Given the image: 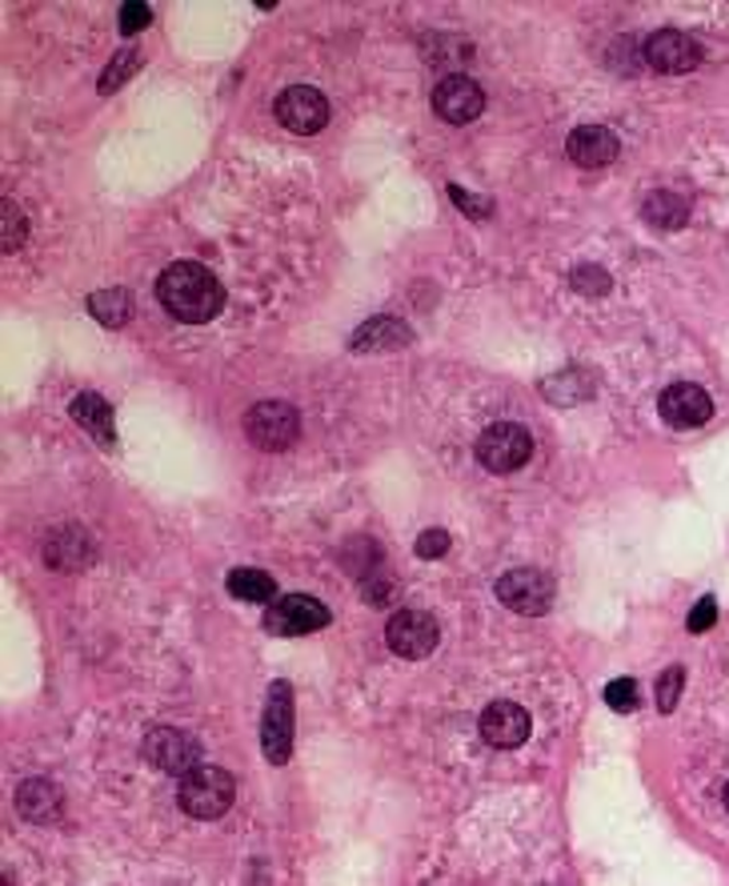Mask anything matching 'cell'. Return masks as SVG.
<instances>
[{"label": "cell", "mask_w": 729, "mask_h": 886, "mask_svg": "<svg viewBox=\"0 0 729 886\" xmlns=\"http://www.w3.org/2000/svg\"><path fill=\"white\" fill-rule=\"evenodd\" d=\"M157 297L176 321H189V326H205L225 309V285L201 261H176L164 269L157 281Z\"/></svg>", "instance_id": "cell-1"}, {"label": "cell", "mask_w": 729, "mask_h": 886, "mask_svg": "<svg viewBox=\"0 0 729 886\" xmlns=\"http://www.w3.org/2000/svg\"><path fill=\"white\" fill-rule=\"evenodd\" d=\"M232 794H237V782L232 774H225L220 766H197L193 774L181 779V791H176V803L189 818H220L232 806Z\"/></svg>", "instance_id": "cell-2"}, {"label": "cell", "mask_w": 729, "mask_h": 886, "mask_svg": "<svg viewBox=\"0 0 729 886\" xmlns=\"http://www.w3.org/2000/svg\"><path fill=\"white\" fill-rule=\"evenodd\" d=\"M244 438L265 450V454H277V450H289L297 438H301V413L289 406V401H257L249 413H244Z\"/></svg>", "instance_id": "cell-3"}, {"label": "cell", "mask_w": 729, "mask_h": 886, "mask_svg": "<svg viewBox=\"0 0 729 886\" xmlns=\"http://www.w3.org/2000/svg\"><path fill=\"white\" fill-rule=\"evenodd\" d=\"M533 454V433L517 421H498L477 438V462L489 474H513L529 462Z\"/></svg>", "instance_id": "cell-4"}, {"label": "cell", "mask_w": 729, "mask_h": 886, "mask_svg": "<svg viewBox=\"0 0 729 886\" xmlns=\"http://www.w3.org/2000/svg\"><path fill=\"white\" fill-rule=\"evenodd\" d=\"M140 754L157 770L181 774V779L201 766V742L189 730H176V726H152L145 742H140Z\"/></svg>", "instance_id": "cell-5"}, {"label": "cell", "mask_w": 729, "mask_h": 886, "mask_svg": "<svg viewBox=\"0 0 729 886\" xmlns=\"http://www.w3.org/2000/svg\"><path fill=\"white\" fill-rule=\"evenodd\" d=\"M385 641H389V650L397 658L417 662V658H429V654L437 650L441 626L425 610H397L394 618H389V626H385Z\"/></svg>", "instance_id": "cell-6"}, {"label": "cell", "mask_w": 729, "mask_h": 886, "mask_svg": "<svg viewBox=\"0 0 729 886\" xmlns=\"http://www.w3.org/2000/svg\"><path fill=\"white\" fill-rule=\"evenodd\" d=\"M429 105H433V113H437L445 125H469V121L481 117L486 93H481V84H477L474 77L449 72V77H441V81L433 84Z\"/></svg>", "instance_id": "cell-7"}, {"label": "cell", "mask_w": 729, "mask_h": 886, "mask_svg": "<svg viewBox=\"0 0 729 886\" xmlns=\"http://www.w3.org/2000/svg\"><path fill=\"white\" fill-rule=\"evenodd\" d=\"M493 594L501 598V606H510L513 614H529V618L554 606V582H549L542 570H533V566L501 573L498 586H493Z\"/></svg>", "instance_id": "cell-8"}, {"label": "cell", "mask_w": 729, "mask_h": 886, "mask_svg": "<svg viewBox=\"0 0 729 886\" xmlns=\"http://www.w3.org/2000/svg\"><path fill=\"white\" fill-rule=\"evenodd\" d=\"M261 747L273 766H285L293 754V686L273 682L265 702V723H261Z\"/></svg>", "instance_id": "cell-9"}, {"label": "cell", "mask_w": 729, "mask_h": 886, "mask_svg": "<svg viewBox=\"0 0 729 886\" xmlns=\"http://www.w3.org/2000/svg\"><path fill=\"white\" fill-rule=\"evenodd\" d=\"M324 626H329V610L309 594H285L265 610V631L281 638H301Z\"/></svg>", "instance_id": "cell-10"}, {"label": "cell", "mask_w": 729, "mask_h": 886, "mask_svg": "<svg viewBox=\"0 0 729 886\" xmlns=\"http://www.w3.org/2000/svg\"><path fill=\"white\" fill-rule=\"evenodd\" d=\"M273 113H277V121L289 128V133H301V137L321 133V128L329 125V101H324L317 89H309V84H289V89L273 101Z\"/></svg>", "instance_id": "cell-11"}, {"label": "cell", "mask_w": 729, "mask_h": 886, "mask_svg": "<svg viewBox=\"0 0 729 886\" xmlns=\"http://www.w3.org/2000/svg\"><path fill=\"white\" fill-rule=\"evenodd\" d=\"M658 409L673 430H694V425H706V421L714 418V401H709V394L702 389V385H690V382L670 385V389L658 397Z\"/></svg>", "instance_id": "cell-12"}, {"label": "cell", "mask_w": 729, "mask_h": 886, "mask_svg": "<svg viewBox=\"0 0 729 886\" xmlns=\"http://www.w3.org/2000/svg\"><path fill=\"white\" fill-rule=\"evenodd\" d=\"M641 57H646L649 69H658V72H690L697 69L702 48H697L694 36L677 33V29H661V33H653L646 41Z\"/></svg>", "instance_id": "cell-13"}, {"label": "cell", "mask_w": 729, "mask_h": 886, "mask_svg": "<svg viewBox=\"0 0 729 886\" xmlns=\"http://www.w3.org/2000/svg\"><path fill=\"white\" fill-rule=\"evenodd\" d=\"M481 738H486L489 747L498 750H517L525 738H529V714L521 711L517 702H489L486 714H481Z\"/></svg>", "instance_id": "cell-14"}, {"label": "cell", "mask_w": 729, "mask_h": 886, "mask_svg": "<svg viewBox=\"0 0 729 886\" xmlns=\"http://www.w3.org/2000/svg\"><path fill=\"white\" fill-rule=\"evenodd\" d=\"M93 558H96V546H93V537H89V530H81V525H60V530L48 534L45 561L53 570H84Z\"/></svg>", "instance_id": "cell-15"}, {"label": "cell", "mask_w": 729, "mask_h": 886, "mask_svg": "<svg viewBox=\"0 0 729 886\" xmlns=\"http://www.w3.org/2000/svg\"><path fill=\"white\" fill-rule=\"evenodd\" d=\"M566 152H569V161L581 164V169H602V164H610L617 152H622V140L605 125H581L569 133Z\"/></svg>", "instance_id": "cell-16"}, {"label": "cell", "mask_w": 729, "mask_h": 886, "mask_svg": "<svg viewBox=\"0 0 729 886\" xmlns=\"http://www.w3.org/2000/svg\"><path fill=\"white\" fill-rule=\"evenodd\" d=\"M409 341H413V329L406 321H397V317H373L365 326L349 338V350L353 353H394V350H406Z\"/></svg>", "instance_id": "cell-17"}, {"label": "cell", "mask_w": 729, "mask_h": 886, "mask_svg": "<svg viewBox=\"0 0 729 886\" xmlns=\"http://www.w3.org/2000/svg\"><path fill=\"white\" fill-rule=\"evenodd\" d=\"M16 810H21V818L36 822V827H48V822H57L60 815V791L48 779L21 782V786H16Z\"/></svg>", "instance_id": "cell-18"}, {"label": "cell", "mask_w": 729, "mask_h": 886, "mask_svg": "<svg viewBox=\"0 0 729 886\" xmlns=\"http://www.w3.org/2000/svg\"><path fill=\"white\" fill-rule=\"evenodd\" d=\"M72 421L89 430L101 445H113L116 442V425H113V406L104 401L101 394H77L69 406Z\"/></svg>", "instance_id": "cell-19"}, {"label": "cell", "mask_w": 729, "mask_h": 886, "mask_svg": "<svg viewBox=\"0 0 729 886\" xmlns=\"http://www.w3.org/2000/svg\"><path fill=\"white\" fill-rule=\"evenodd\" d=\"M225 586H229V594L237 598V602H265V606L277 602V582H273L265 570H253V566L232 570L229 578H225Z\"/></svg>", "instance_id": "cell-20"}, {"label": "cell", "mask_w": 729, "mask_h": 886, "mask_svg": "<svg viewBox=\"0 0 729 886\" xmlns=\"http://www.w3.org/2000/svg\"><path fill=\"white\" fill-rule=\"evenodd\" d=\"M641 213H646V222L653 225V229H682V225L690 222V201L670 193V189H658V193L646 197Z\"/></svg>", "instance_id": "cell-21"}, {"label": "cell", "mask_w": 729, "mask_h": 886, "mask_svg": "<svg viewBox=\"0 0 729 886\" xmlns=\"http://www.w3.org/2000/svg\"><path fill=\"white\" fill-rule=\"evenodd\" d=\"M89 314L104 329H121L133 317V297H128V289H96L89 293Z\"/></svg>", "instance_id": "cell-22"}, {"label": "cell", "mask_w": 729, "mask_h": 886, "mask_svg": "<svg viewBox=\"0 0 729 886\" xmlns=\"http://www.w3.org/2000/svg\"><path fill=\"white\" fill-rule=\"evenodd\" d=\"M542 389H545V397H549L554 406L566 409V406H578V401H585V397H590L597 385H593L590 377L581 374V370H566V374L549 377Z\"/></svg>", "instance_id": "cell-23"}, {"label": "cell", "mask_w": 729, "mask_h": 886, "mask_svg": "<svg viewBox=\"0 0 729 886\" xmlns=\"http://www.w3.org/2000/svg\"><path fill=\"white\" fill-rule=\"evenodd\" d=\"M24 237H29V222H24V213L16 201H0V246L4 253L24 246Z\"/></svg>", "instance_id": "cell-24"}, {"label": "cell", "mask_w": 729, "mask_h": 886, "mask_svg": "<svg viewBox=\"0 0 729 886\" xmlns=\"http://www.w3.org/2000/svg\"><path fill=\"white\" fill-rule=\"evenodd\" d=\"M137 65H140V48H121L113 65L104 69V77H101V93H104V96L116 93V89H121V84L128 81V72L137 69Z\"/></svg>", "instance_id": "cell-25"}, {"label": "cell", "mask_w": 729, "mask_h": 886, "mask_svg": "<svg viewBox=\"0 0 729 886\" xmlns=\"http://www.w3.org/2000/svg\"><path fill=\"white\" fill-rule=\"evenodd\" d=\"M569 285L578 293H585V297H602V293H610V273H605L602 265H578L573 269V277H569Z\"/></svg>", "instance_id": "cell-26"}, {"label": "cell", "mask_w": 729, "mask_h": 886, "mask_svg": "<svg viewBox=\"0 0 729 886\" xmlns=\"http://www.w3.org/2000/svg\"><path fill=\"white\" fill-rule=\"evenodd\" d=\"M682 686H685L682 666H670V670L658 678V711L661 714H670L673 706H677V698H682Z\"/></svg>", "instance_id": "cell-27"}, {"label": "cell", "mask_w": 729, "mask_h": 886, "mask_svg": "<svg viewBox=\"0 0 729 886\" xmlns=\"http://www.w3.org/2000/svg\"><path fill=\"white\" fill-rule=\"evenodd\" d=\"M605 702H610V711L617 714L637 711V682L634 678H614V682L605 686Z\"/></svg>", "instance_id": "cell-28"}, {"label": "cell", "mask_w": 729, "mask_h": 886, "mask_svg": "<svg viewBox=\"0 0 729 886\" xmlns=\"http://www.w3.org/2000/svg\"><path fill=\"white\" fill-rule=\"evenodd\" d=\"M714 622H718V602H714V598H702V602L690 610V618H685V631H690V634H706Z\"/></svg>", "instance_id": "cell-29"}, {"label": "cell", "mask_w": 729, "mask_h": 886, "mask_svg": "<svg viewBox=\"0 0 729 886\" xmlns=\"http://www.w3.org/2000/svg\"><path fill=\"white\" fill-rule=\"evenodd\" d=\"M149 21H152V9H149V4H140V0H128L125 9H121V33H125V36L140 33Z\"/></svg>", "instance_id": "cell-30"}, {"label": "cell", "mask_w": 729, "mask_h": 886, "mask_svg": "<svg viewBox=\"0 0 729 886\" xmlns=\"http://www.w3.org/2000/svg\"><path fill=\"white\" fill-rule=\"evenodd\" d=\"M449 197H453V205H457V209H465L469 217H489V213H493V201L474 197V193H465L462 185H449Z\"/></svg>", "instance_id": "cell-31"}, {"label": "cell", "mask_w": 729, "mask_h": 886, "mask_svg": "<svg viewBox=\"0 0 729 886\" xmlns=\"http://www.w3.org/2000/svg\"><path fill=\"white\" fill-rule=\"evenodd\" d=\"M449 549V534L445 530H425L417 537V558H441Z\"/></svg>", "instance_id": "cell-32"}, {"label": "cell", "mask_w": 729, "mask_h": 886, "mask_svg": "<svg viewBox=\"0 0 729 886\" xmlns=\"http://www.w3.org/2000/svg\"><path fill=\"white\" fill-rule=\"evenodd\" d=\"M726 810H729V786H726Z\"/></svg>", "instance_id": "cell-33"}]
</instances>
